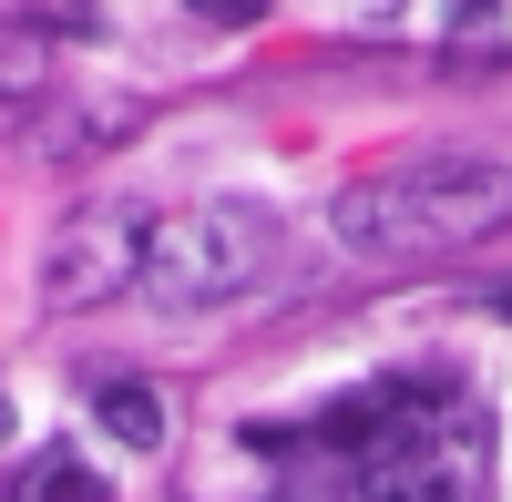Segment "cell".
<instances>
[{
	"label": "cell",
	"instance_id": "6da1fadb",
	"mask_svg": "<svg viewBox=\"0 0 512 502\" xmlns=\"http://www.w3.org/2000/svg\"><path fill=\"white\" fill-rule=\"evenodd\" d=\"M338 246L359 257H441V246H482L512 226V164L492 154H410L390 175H369L328 205Z\"/></svg>",
	"mask_w": 512,
	"mask_h": 502
},
{
	"label": "cell",
	"instance_id": "7a4b0ae2",
	"mask_svg": "<svg viewBox=\"0 0 512 502\" xmlns=\"http://www.w3.org/2000/svg\"><path fill=\"white\" fill-rule=\"evenodd\" d=\"M267 257H277V216L267 205H236V195H216V205H185V216H164L154 236H144V298L154 308H226V298H246L256 277H267Z\"/></svg>",
	"mask_w": 512,
	"mask_h": 502
},
{
	"label": "cell",
	"instance_id": "3957f363",
	"mask_svg": "<svg viewBox=\"0 0 512 502\" xmlns=\"http://www.w3.org/2000/svg\"><path fill=\"white\" fill-rule=\"evenodd\" d=\"M482 492H492V441L472 410L441 421V400L410 410L400 431H379L359 462V502H482Z\"/></svg>",
	"mask_w": 512,
	"mask_h": 502
},
{
	"label": "cell",
	"instance_id": "277c9868",
	"mask_svg": "<svg viewBox=\"0 0 512 502\" xmlns=\"http://www.w3.org/2000/svg\"><path fill=\"white\" fill-rule=\"evenodd\" d=\"M144 216H134V205H82V216L52 236V246H41V308H103L113 298V287H134L144 277Z\"/></svg>",
	"mask_w": 512,
	"mask_h": 502
},
{
	"label": "cell",
	"instance_id": "5b68a950",
	"mask_svg": "<svg viewBox=\"0 0 512 502\" xmlns=\"http://www.w3.org/2000/svg\"><path fill=\"white\" fill-rule=\"evenodd\" d=\"M11 502H113V492H103V472L82 462L72 441H41V451H31V472L11 482Z\"/></svg>",
	"mask_w": 512,
	"mask_h": 502
},
{
	"label": "cell",
	"instance_id": "8992f818",
	"mask_svg": "<svg viewBox=\"0 0 512 502\" xmlns=\"http://www.w3.org/2000/svg\"><path fill=\"white\" fill-rule=\"evenodd\" d=\"M41 82H52V41L31 21H0V113H31Z\"/></svg>",
	"mask_w": 512,
	"mask_h": 502
},
{
	"label": "cell",
	"instance_id": "52a82bcc",
	"mask_svg": "<svg viewBox=\"0 0 512 502\" xmlns=\"http://www.w3.org/2000/svg\"><path fill=\"white\" fill-rule=\"evenodd\" d=\"M93 421H103L123 451H154V441H164V400H154L144 380H103V390H93Z\"/></svg>",
	"mask_w": 512,
	"mask_h": 502
},
{
	"label": "cell",
	"instance_id": "ba28073f",
	"mask_svg": "<svg viewBox=\"0 0 512 502\" xmlns=\"http://www.w3.org/2000/svg\"><path fill=\"white\" fill-rule=\"evenodd\" d=\"M195 11H205V21H226V31H246L256 11H267V0H195Z\"/></svg>",
	"mask_w": 512,
	"mask_h": 502
},
{
	"label": "cell",
	"instance_id": "9c48e42d",
	"mask_svg": "<svg viewBox=\"0 0 512 502\" xmlns=\"http://www.w3.org/2000/svg\"><path fill=\"white\" fill-rule=\"evenodd\" d=\"M482 11H492V0H451V21H482Z\"/></svg>",
	"mask_w": 512,
	"mask_h": 502
},
{
	"label": "cell",
	"instance_id": "30bf717a",
	"mask_svg": "<svg viewBox=\"0 0 512 502\" xmlns=\"http://www.w3.org/2000/svg\"><path fill=\"white\" fill-rule=\"evenodd\" d=\"M492 308H502V318H512V287H502V298H492Z\"/></svg>",
	"mask_w": 512,
	"mask_h": 502
},
{
	"label": "cell",
	"instance_id": "8fae6325",
	"mask_svg": "<svg viewBox=\"0 0 512 502\" xmlns=\"http://www.w3.org/2000/svg\"><path fill=\"white\" fill-rule=\"evenodd\" d=\"M0 431H11V421H0Z\"/></svg>",
	"mask_w": 512,
	"mask_h": 502
}]
</instances>
